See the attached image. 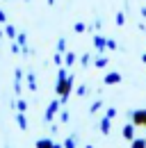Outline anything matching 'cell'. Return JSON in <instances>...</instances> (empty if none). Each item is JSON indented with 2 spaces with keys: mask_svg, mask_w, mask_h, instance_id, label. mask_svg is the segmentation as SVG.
I'll use <instances>...</instances> for the list:
<instances>
[{
  "mask_svg": "<svg viewBox=\"0 0 146 148\" xmlns=\"http://www.w3.org/2000/svg\"><path fill=\"white\" fill-rule=\"evenodd\" d=\"M130 119H132L135 125L146 128V110H132V112H130Z\"/></svg>",
  "mask_w": 146,
  "mask_h": 148,
  "instance_id": "cell-1",
  "label": "cell"
},
{
  "mask_svg": "<svg viewBox=\"0 0 146 148\" xmlns=\"http://www.w3.org/2000/svg\"><path fill=\"white\" fill-rule=\"evenodd\" d=\"M121 134H123V139L132 141V139L137 137V125H135V123H126V125H123V130H121Z\"/></svg>",
  "mask_w": 146,
  "mask_h": 148,
  "instance_id": "cell-2",
  "label": "cell"
},
{
  "mask_svg": "<svg viewBox=\"0 0 146 148\" xmlns=\"http://www.w3.org/2000/svg\"><path fill=\"white\" fill-rule=\"evenodd\" d=\"M98 128H101V132H103V134H110V130H112V119H110V116H103Z\"/></svg>",
  "mask_w": 146,
  "mask_h": 148,
  "instance_id": "cell-3",
  "label": "cell"
},
{
  "mask_svg": "<svg viewBox=\"0 0 146 148\" xmlns=\"http://www.w3.org/2000/svg\"><path fill=\"white\" fill-rule=\"evenodd\" d=\"M103 82H105V84H119V82H121V73H116V71H114V73H107Z\"/></svg>",
  "mask_w": 146,
  "mask_h": 148,
  "instance_id": "cell-4",
  "label": "cell"
},
{
  "mask_svg": "<svg viewBox=\"0 0 146 148\" xmlns=\"http://www.w3.org/2000/svg\"><path fill=\"white\" fill-rule=\"evenodd\" d=\"M94 46H96L98 53H103V50L107 48V39H105V37H94Z\"/></svg>",
  "mask_w": 146,
  "mask_h": 148,
  "instance_id": "cell-5",
  "label": "cell"
},
{
  "mask_svg": "<svg viewBox=\"0 0 146 148\" xmlns=\"http://www.w3.org/2000/svg\"><path fill=\"white\" fill-rule=\"evenodd\" d=\"M57 110H59V103L55 100V103H50V107L46 110V121H53V116L57 114Z\"/></svg>",
  "mask_w": 146,
  "mask_h": 148,
  "instance_id": "cell-6",
  "label": "cell"
},
{
  "mask_svg": "<svg viewBox=\"0 0 146 148\" xmlns=\"http://www.w3.org/2000/svg\"><path fill=\"white\" fill-rule=\"evenodd\" d=\"M130 148H146V139L144 137H135V139L130 141Z\"/></svg>",
  "mask_w": 146,
  "mask_h": 148,
  "instance_id": "cell-7",
  "label": "cell"
},
{
  "mask_svg": "<svg viewBox=\"0 0 146 148\" xmlns=\"http://www.w3.org/2000/svg\"><path fill=\"white\" fill-rule=\"evenodd\" d=\"M64 148H78V139L75 137H66L64 139Z\"/></svg>",
  "mask_w": 146,
  "mask_h": 148,
  "instance_id": "cell-8",
  "label": "cell"
},
{
  "mask_svg": "<svg viewBox=\"0 0 146 148\" xmlns=\"http://www.w3.org/2000/svg\"><path fill=\"white\" fill-rule=\"evenodd\" d=\"M36 148H53V139H39Z\"/></svg>",
  "mask_w": 146,
  "mask_h": 148,
  "instance_id": "cell-9",
  "label": "cell"
},
{
  "mask_svg": "<svg viewBox=\"0 0 146 148\" xmlns=\"http://www.w3.org/2000/svg\"><path fill=\"white\" fill-rule=\"evenodd\" d=\"M96 66H98V69H105V66H107V57H98V59H96Z\"/></svg>",
  "mask_w": 146,
  "mask_h": 148,
  "instance_id": "cell-10",
  "label": "cell"
},
{
  "mask_svg": "<svg viewBox=\"0 0 146 148\" xmlns=\"http://www.w3.org/2000/svg\"><path fill=\"white\" fill-rule=\"evenodd\" d=\"M101 107H103V100H96V103H94V105H91V114H96V112H98V110H101Z\"/></svg>",
  "mask_w": 146,
  "mask_h": 148,
  "instance_id": "cell-11",
  "label": "cell"
},
{
  "mask_svg": "<svg viewBox=\"0 0 146 148\" xmlns=\"http://www.w3.org/2000/svg\"><path fill=\"white\" fill-rule=\"evenodd\" d=\"M114 21H116V25H123V23H126V14H123V12H119Z\"/></svg>",
  "mask_w": 146,
  "mask_h": 148,
  "instance_id": "cell-12",
  "label": "cell"
},
{
  "mask_svg": "<svg viewBox=\"0 0 146 148\" xmlns=\"http://www.w3.org/2000/svg\"><path fill=\"white\" fill-rule=\"evenodd\" d=\"M18 125H21V130L28 128V121H25V116H18Z\"/></svg>",
  "mask_w": 146,
  "mask_h": 148,
  "instance_id": "cell-13",
  "label": "cell"
},
{
  "mask_svg": "<svg viewBox=\"0 0 146 148\" xmlns=\"http://www.w3.org/2000/svg\"><path fill=\"white\" fill-rule=\"evenodd\" d=\"M107 48L110 50H116V41L114 39H107Z\"/></svg>",
  "mask_w": 146,
  "mask_h": 148,
  "instance_id": "cell-14",
  "label": "cell"
},
{
  "mask_svg": "<svg viewBox=\"0 0 146 148\" xmlns=\"http://www.w3.org/2000/svg\"><path fill=\"white\" fill-rule=\"evenodd\" d=\"M59 121L66 123V121H69V112H62V114H59Z\"/></svg>",
  "mask_w": 146,
  "mask_h": 148,
  "instance_id": "cell-15",
  "label": "cell"
},
{
  "mask_svg": "<svg viewBox=\"0 0 146 148\" xmlns=\"http://www.w3.org/2000/svg\"><path fill=\"white\" fill-rule=\"evenodd\" d=\"M78 96H87V87H85V84L78 87Z\"/></svg>",
  "mask_w": 146,
  "mask_h": 148,
  "instance_id": "cell-16",
  "label": "cell"
},
{
  "mask_svg": "<svg viewBox=\"0 0 146 148\" xmlns=\"http://www.w3.org/2000/svg\"><path fill=\"white\" fill-rule=\"evenodd\" d=\"M105 116H110V119H114V116H116V110H114V107H110V110H107V114H105Z\"/></svg>",
  "mask_w": 146,
  "mask_h": 148,
  "instance_id": "cell-17",
  "label": "cell"
},
{
  "mask_svg": "<svg viewBox=\"0 0 146 148\" xmlns=\"http://www.w3.org/2000/svg\"><path fill=\"white\" fill-rule=\"evenodd\" d=\"M75 32H85V23H78L75 25Z\"/></svg>",
  "mask_w": 146,
  "mask_h": 148,
  "instance_id": "cell-18",
  "label": "cell"
},
{
  "mask_svg": "<svg viewBox=\"0 0 146 148\" xmlns=\"http://www.w3.org/2000/svg\"><path fill=\"white\" fill-rule=\"evenodd\" d=\"M75 62V55H66V64H73Z\"/></svg>",
  "mask_w": 146,
  "mask_h": 148,
  "instance_id": "cell-19",
  "label": "cell"
},
{
  "mask_svg": "<svg viewBox=\"0 0 146 148\" xmlns=\"http://www.w3.org/2000/svg\"><path fill=\"white\" fill-rule=\"evenodd\" d=\"M53 148H64V144H55L53 141Z\"/></svg>",
  "mask_w": 146,
  "mask_h": 148,
  "instance_id": "cell-20",
  "label": "cell"
},
{
  "mask_svg": "<svg viewBox=\"0 0 146 148\" xmlns=\"http://www.w3.org/2000/svg\"><path fill=\"white\" fill-rule=\"evenodd\" d=\"M85 148H94V146H85Z\"/></svg>",
  "mask_w": 146,
  "mask_h": 148,
  "instance_id": "cell-21",
  "label": "cell"
}]
</instances>
